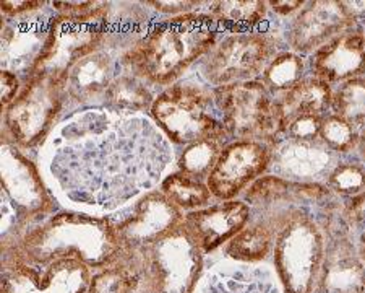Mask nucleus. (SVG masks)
I'll return each mask as SVG.
<instances>
[{"label":"nucleus","instance_id":"35","mask_svg":"<svg viewBox=\"0 0 365 293\" xmlns=\"http://www.w3.org/2000/svg\"><path fill=\"white\" fill-rule=\"evenodd\" d=\"M343 217L349 227L361 228L365 232V192L352 197L349 202L344 205Z\"/></svg>","mask_w":365,"mask_h":293},{"label":"nucleus","instance_id":"37","mask_svg":"<svg viewBox=\"0 0 365 293\" xmlns=\"http://www.w3.org/2000/svg\"><path fill=\"white\" fill-rule=\"evenodd\" d=\"M0 81H2V106L9 108L20 93L19 75L14 72H9V70H2Z\"/></svg>","mask_w":365,"mask_h":293},{"label":"nucleus","instance_id":"31","mask_svg":"<svg viewBox=\"0 0 365 293\" xmlns=\"http://www.w3.org/2000/svg\"><path fill=\"white\" fill-rule=\"evenodd\" d=\"M137 282V274L120 257L113 266L93 275L88 293H133Z\"/></svg>","mask_w":365,"mask_h":293},{"label":"nucleus","instance_id":"17","mask_svg":"<svg viewBox=\"0 0 365 293\" xmlns=\"http://www.w3.org/2000/svg\"><path fill=\"white\" fill-rule=\"evenodd\" d=\"M250 219V205L240 199H234L188 212L184 217V227L203 254H210L242 232Z\"/></svg>","mask_w":365,"mask_h":293},{"label":"nucleus","instance_id":"30","mask_svg":"<svg viewBox=\"0 0 365 293\" xmlns=\"http://www.w3.org/2000/svg\"><path fill=\"white\" fill-rule=\"evenodd\" d=\"M227 142L221 139H202L190 145H187L182 152L178 162L179 172H184L190 176H195L198 179L206 181L210 173L217 162L222 146Z\"/></svg>","mask_w":365,"mask_h":293},{"label":"nucleus","instance_id":"27","mask_svg":"<svg viewBox=\"0 0 365 293\" xmlns=\"http://www.w3.org/2000/svg\"><path fill=\"white\" fill-rule=\"evenodd\" d=\"M161 192L175 207L188 210V212L208 207L211 205V199H213L206 181L184 172L168 176L161 184Z\"/></svg>","mask_w":365,"mask_h":293},{"label":"nucleus","instance_id":"20","mask_svg":"<svg viewBox=\"0 0 365 293\" xmlns=\"http://www.w3.org/2000/svg\"><path fill=\"white\" fill-rule=\"evenodd\" d=\"M15 23L4 25L2 57L4 70L16 74L15 70H28V79L36 70L38 61L46 46L49 25H39L36 19H11Z\"/></svg>","mask_w":365,"mask_h":293},{"label":"nucleus","instance_id":"28","mask_svg":"<svg viewBox=\"0 0 365 293\" xmlns=\"http://www.w3.org/2000/svg\"><path fill=\"white\" fill-rule=\"evenodd\" d=\"M145 14L135 4L127 5V7L120 5L119 15L113 14L109 9L104 43L125 48V52L130 51L133 46H137L145 38Z\"/></svg>","mask_w":365,"mask_h":293},{"label":"nucleus","instance_id":"33","mask_svg":"<svg viewBox=\"0 0 365 293\" xmlns=\"http://www.w3.org/2000/svg\"><path fill=\"white\" fill-rule=\"evenodd\" d=\"M320 139L333 154L347 155L357 149L359 131L341 117L328 113L322 121Z\"/></svg>","mask_w":365,"mask_h":293},{"label":"nucleus","instance_id":"32","mask_svg":"<svg viewBox=\"0 0 365 293\" xmlns=\"http://www.w3.org/2000/svg\"><path fill=\"white\" fill-rule=\"evenodd\" d=\"M327 187L334 196L356 197L365 192V165L359 162H338L327 178Z\"/></svg>","mask_w":365,"mask_h":293},{"label":"nucleus","instance_id":"29","mask_svg":"<svg viewBox=\"0 0 365 293\" xmlns=\"http://www.w3.org/2000/svg\"><path fill=\"white\" fill-rule=\"evenodd\" d=\"M329 113L349 122L357 131L365 127V77L334 86Z\"/></svg>","mask_w":365,"mask_h":293},{"label":"nucleus","instance_id":"25","mask_svg":"<svg viewBox=\"0 0 365 293\" xmlns=\"http://www.w3.org/2000/svg\"><path fill=\"white\" fill-rule=\"evenodd\" d=\"M274 232L264 222H255L247 225L242 232L227 243L226 254L235 262L257 264L267 259L269 251L273 249Z\"/></svg>","mask_w":365,"mask_h":293},{"label":"nucleus","instance_id":"7","mask_svg":"<svg viewBox=\"0 0 365 293\" xmlns=\"http://www.w3.org/2000/svg\"><path fill=\"white\" fill-rule=\"evenodd\" d=\"M278 39L269 33H229L200 61V74L211 88L260 79L278 54Z\"/></svg>","mask_w":365,"mask_h":293},{"label":"nucleus","instance_id":"13","mask_svg":"<svg viewBox=\"0 0 365 293\" xmlns=\"http://www.w3.org/2000/svg\"><path fill=\"white\" fill-rule=\"evenodd\" d=\"M359 28L344 2H305L286 28V43L292 52L312 56L339 34Z\"/></svg>","mask_w":365,"mask_h":293},{"label":"nucleus","instance_id":"4","mask_svg":"<svg viewBox=\"0 0 365 293\" xmlns=\"http://www.w3.org/2000/svg\"><path fill=\"white\" fill-rule=\"evenodd\" d=\"M156 126L175 145H190L202 139L229 142L215 104L213 88L192 84L168 86L151 104Z\"/></svg>","mask_w":365,"mask_h":293},{"label":"nucleus","instance_id":"3","mask_svg":"<svg viewBox=\"0 0 365 293\" xmlns=\"http://www.w3.org/2000/svg\"><path fill=\"white\" fill-rule=\"evenodd\" d=\"M120 257L137 274V289L155 293H195L203 269V251L184 224L146 248L122 251Z\"/></svg>","mask_w":365,"mask_h":293},{"label":"nucleus","instance_id":"11","mask_svg":"<svg viewBox=\"0 0 365 293\" xmlns=\"http://www.w3.org/2000/svg\"><path fill=\"white\" fill-rule=\"evenodd\" d=\"M269 165L272 145L252 140H231L222 146L206 184L216 201H234L267 174Z\"/></svg>","mask_w":365,"mask_h":293},{"label":"nucleus","instance_id":"18","mask_svg":"<svg viewBox=\"0 0 365 293\" xmlns=\"http://www.w3.org/2000/svg\"><path fill=\"white\" fill-rule=\"evenodd\" d=\"M309 72L336 86L365 77V39L362 28L339 34L310 56Z\"/></svg>","mask_w":365,"mask_h":293},{"label":"nucleus","instance_id":"15","mask_svg":"<svg viewBox=\"0 0 365 293\" xmlns=\"http://www.w3.org/2000/svg\"><path fill=\"white\" fill-rule=\"evenodd\" d=\"M343 220L336 230H327L329 242L317 279L315 293H365V264L349 238Z\"/></svg>","mask_w":365,"mask_h":293},{"label":"nucleus","instance_id":"1","mask_svg":"<svg viewBox=\"0 0 365 293\" xmlns=\"http://www.w3.org/2000/svg\"><path fill=\"white\" fill-rule=\"evenodd\" d=\"M215 20L206 11L169 16L122 56L123 64L150 84L170 86L217 43Z\"/></svg>","mask_w":365,"mask_h":293},{"label":"nucleus","instance_id":"39","mask_svg":"<svg viewBox=\"0 0 365 293\" xmlns=\"http://www.w3.org/2000/svg\"><path fill=\"white\" fill-rule=\"evenodd\" d=\"M52 9L61 11V15H83L88 11L96 10L99 5L98 2H52Z\"/></svg>","mask_w":365,"mask_h":293},{"label":"nucleus","instance_id":"23","mask_svg":"<svg viewBox=\"0 0 365 293\" xmlns=\"http://www.w3.org/2000/svg\"><path fill=\"white\" fill-rule=\"evenodd\" d=\"M268 2L263 0H225L208 4V14L216 26L232 33L255 31L267 20Z\"/></svg>","mask_w":365,"mask_h":293},{"label":"nucleus","instance_id":"38","mask_svg":"<svg viewBox=\"0 0 365 293\" xmlns=\"http://www.w3.org/2000/svg\"><path fill=\"white\" fill-rule=\"evenodd\" d=\"M44 2H4L2 11L5 16L10 19H19V16H25L28 14L39 10L43 7Z\"/></svg>","mask_w":365,"mask_h":293},{"label":"nucleus","instance_id":"41","mask_svg":"<svg viewBox=\"0 0 365 293\" xmlns=\"http://www.w3.org/2000/svg\"><path fill=\"white\" fill-rule=\"evenodd\" d=\"M357 154L361 157L362 163L365 165V127L359 131V144H357Z\"/></svg>","mask_w":365,"mask_h":293},{"label":"nucleus","instance_id":"10","mask_svg":"<svg viewBox=\"0 0 365 293\" xmlns=\"http://www.w3.org/2000/svg\"><path fill=\"white\" fill-rule=\"evenodd\" d=\"M91 269L83 262L57 259L33 262L14 254L4 257L2 293H88Z\"/></svg>","mask_w":365,"mask_h":293},{"label":"nucleus","instance_id":"5","mask_svg":"<svg viewBox=\"0 0 365 293\" xmlns=\"http://www.w3.org/2000/svg\"><path fill=\"white\" fill-rule=\"evenodd\" d=\"M215 104L231 140L274 145L282 137V111L260 79L213 88Z\"/></svg>","mask_w":365,"mask_h":293},{"label":"nucleus","instance_id":"22","mask_svg":"<svg viewBox=\"0 0 365 293\" xmlns=\"http://www.w3.org/2000/svg\"><path fill=\"white\" fill-rule=\"evenodd\" d=\"M334 86L307 75L278 98L284 126L299 116H327L331 111Z\"/></svg>","mask_w":365,"mask_h":293},{"label":"nucleus","instance_id":"2","mask_svg":"<svg viewBox=\"0 0 365 293\" xmlns=\"http://www.w3.org/2000/svg\"><path fill=\"white\" fill-rule=\"evenodd\" d=\"M122 251L109 219L58 214L29 232L14 253L33 262L70 259L83 262L90 269H106L120 259Z\"/></svg>","mask_w":365,"mask_h":293},{"label":"nucleus","instance_id":"6","mask_svg":"<svg viewBox=\"0 0 365 293\" xmlns=\"http://www.w3.org/2000/svg\"><path fill=\"white\" fill-rule=\"evenodd\" d=\"M325 234L319 222L296 210L274 232L273 262L282 293H315L325 256Z\"/></svg>","mask_w":365,"mask_h":293},{"label":"nucleus","instance_id":"14","mask_svg":"<svg viewBox=\"0 0 365 293\" xmlns=\"http://www.w3.org/2000/svg\"><path fill=\"white\" fill-rule=\"evenodd\" d=\"M336 154L319 139L299 140L281 137L272 145V165L274 174L292 183H320L328 178L336 165Z\"/></svg>","mask_w":365,"mask_h":293},{"label":"nucleus","instance_id":"24","mask_svg":"<svg viewBox=\"0 0 365 293\" xmlns=\"http://www.w3.org/2000/svg\"><path fill=\"white\" fill-rule=\"evenodd\" d=\"M155 99L150 88L137 74H122L113 80L104 95L106 109L110 113L128 116L151 108Z\"/></svg>","mask_w":365,"mask_h":293},{"label":"nucleus","instance_id":"9","mask_svg":"<svg viewBox=\"0 0 365 293\" xmlns=\"http://www.w3.org/2000/svg\"><path fill=\"white\" fill-rule=\"evenodd\" d=\"M66 103L62 80L47 74H34L19 96L5 111V129L21 149L38 146L52 132Z\"/></svg>","mask_w":365,"mask_h":293},{"label":"nucleus","instance_id":"8","mask_svg":"<svg viewBox=\"0 0 365 293\" xmlns=\"http://www.w3.org/2000/svg\"><path fill=\"white\" fill-rule=\"evenodd\" d=\"M108 15L109 7L103 4L83 15H58L51 19L46 46L34 74L43 72L63 80L75 62L96 52L104 43Z\"/></svg>","mask_w":365,"mask_h":293},{"label":"nucleus","instance_id":"43","mask_svg":"<svg viewBox=\"0 0 365 293\" xmlns=\"http://www.w3.org/2000/svg\"><path fill=\"white\" fill-rule=\"evenodd\" d=\"M133 293H155V292H150V290H141V289H137Z\"/></svg>","mask_w":365,"mask_h":293},{"label":"nucleus","instance_id":"16","mask_svg":"<svg viewBox=\"0 0 365 293\" xmlns=\"http://www.w3.org/2000/svg\"><path fill=\"white\" fill-rule=\"evenodd\" d=\"M2 187L4 197L10 201L4 204V212L16 209L20 219L29 220L51 209L36 168L9 145H4L2 152Z\"/></svg>","mask_w":365,"mask_h":293},{"label":"nucleus","instance_id":"21","mask_svg":"<svg viewBox=\"0 0 365 293\" xmlns=\"http://www.w3.org/2000/svg\"><path fill=\"white\" fill-rule=\"evenodd\" d=\"M114 79L113 59L104 51H96L68 69L62 80L63 98L75 104L91 103L106 95Z\"/></svg>","mask_w":365,"mask_h":293},{"label":"nucleus","instance_id":"12","mask_svg":"<svg viewBox=\"0 0 365 293\" xmlns=\"http://www.w3.org/2000/svg\"><path fill=\"white\" fill-rule=\"evenodd\" d=\"M182 210L163 192L153 191L135 202L125 214L109 219L123 251L146 248L184 224Z\"/></svg>","mask_w":365,"mask_h":293},{"label":"nucleus","instance_id":"40","mask_svg":"<svg viewBox=\"0 0 365 293\" xmlns=\"http://www.w3.org/2000/svg\"><path fill=\"white\" fill-rule=\"evenodd\" d=\"M304 5L302 0H273L268 2V9L278 16H294Z\"/></svg>","mask_w":365,"mask_h":293},{"label":"nucleus","instance_id":"34","mask_svg":"<svg viewBox=\"0 0 365 293\" xmlns=\"http://www.w3.org/2000/svg\"><path fill=\"white\" fill-rule=\"evenodd\" d=\"M325 116H299L284 126L282 137L312 140L320 137L322 121Z\"/></svg>","mask_w":365,"mask_h":293},{"label":"nucleus","instance_id":"42","mask_svg":"<svg viewBox=\"0 0 365 293\" xmlns=\"http://www.w3.org/2000/svg\"><path fill=\"white\" fill-rule=\"evenodd\" d=\"M357 253H359V257L362 259V262L365 264V232L361 234V239H359Z\"/></svg>","mask_w":365,"mask_h":293},{"label":"nucleus","instance_id":"26","mask_svg":"<svg viewBox=\"0 0 365 293\" xmlns=\"http://www.w3.org/2000/svg\"><path fill=\"white\" fill-rule=\"evenodd\" d=\"M307 70L309 62L304 56L292 51H282L268 62L260 80L274 98H279L282 93L291 90L294 85L307 77Z\"/></svg>","mask_w":365,"mask_h":293},{"label":"nucleus","instance_id":"36","mask_svg":"<svg viewBox=\"0 0 365 293\" xmlns=\"http://www.w3.org/2000/svg\"><path fill=\"white\" fill-rule=\"evenodd\" d=\"M146 5H153L158 11L164 15L179 16L185 14H192V11H202L203 2H146Z\"/></svg>","mask_w":365,"mask_h":293},{"label":"nucleus","instance_id":"19","mask_svg":"<svg viewBox=\"0 0 365 293\" xmlns=\"http://www.w3.org/2000/svg\"><path fill=\"white\" fill-rule=\"evenodd\" d=\"M195 293H282L276 272L252 264H221L206 274Z\"/></svg>","mask_w":365,"mask_h":293},{"label":"nucleus","instance_id":"44","mask_svg":"<svg viewBox=\"0 0 365 293\" xmlns=\"http://www.w3.org/2000/svg\"><path fill=\"white\" fill-rule=\"evenodd\" d=\"M362 34H364V39H365V25H364V28H362Z\"/></svg>","mask_w":365,"mask_h":293}]
</instances>
